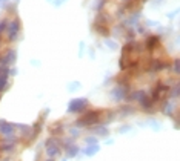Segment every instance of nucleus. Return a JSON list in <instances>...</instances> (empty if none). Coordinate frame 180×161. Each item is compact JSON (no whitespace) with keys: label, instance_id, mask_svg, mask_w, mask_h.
<instances>
[{"label":"nucleus","instance_id":"nucleus-1","mask_svg":"<svg viewBox=\"0 0 180 161\" xmlns=\"http://www.w3.org/2000/svg\"><path fill=\"white\" fill-rule=\"evenodd\" d=\"M17 28H19V22L17 20H14L13 22V28H9V39H15V35H17Z\"/></svg>","mask_w":180,"mask_h":161}]
</instances>
